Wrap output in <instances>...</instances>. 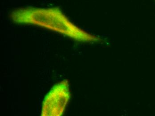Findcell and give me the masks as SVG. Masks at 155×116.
<instances>
[{
  "label": "cell",
  "mask_w": 155,
  "mask_h": 116,
  "mask_svg": "<svg viewBox=\"0 0 155 116\" xmlns=\"http://www.w3.org/2000/svg\"><path fill=\"white\" fill-rule=\"evenodd\" d=\"M70 99L68 82L63 80L55 85L46 95L41 106V116H62Z\"/></svg>",
  "instance_id": "obj_2"
},
{
  "label": "cell",
  "mask_w": 155,
  "mask_h": 116,
  "mask_svg": "<svg viewBox=\"0 0 155 116\" xmlns=\"http://www.w3.org/2000/svg\"><path fill=\"white\" fill-rule=\"evenodd\" d=\"M11 18L16 23L41 26L79 42L97 43L101 41L99 37L72 23L61 11L56 8H21L14 11Z\"/></svg>",
  "instance_id": "obj_1"
}]
</instances>
